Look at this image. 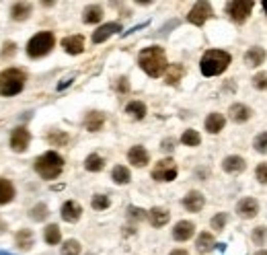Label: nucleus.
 I'll list each match as a JSON object with an SVG mask.
<instances>
[{
	"instance_id": "8fccbe9b",
	"label": "nucleus",
	"mask_w": 267,
	"mask_h": 255,
	"mask_svg": "<svg viewBox=\"0 0 267 255\" xmlns=\"http://www.w3.org/2000/svg\"><path fill=\"white\" fill-rule=\"evenodd\" d=\"M255 255H267V251H257Z\"/></svg>"
},
{
	"instance_id": "7c9ffc66",
	"label": "nucleus",
	"mask_w": 267,
	"mask_h": 255,
	"mask_svg": "<svg viewBox=\"0 0 267 255\" xmlns=\"http://www.w3.org/2000/svg\"><path fill=\"white\" fill-rule=\"evenodd\" d=\"M103 167H105V159L99 155H88L84 161V169L91 173H99V171H103Z\"/></svg>"
},
{
	"instance_id": "ddd939ff",
	"label": "nucleus",
	"mask_w": 267,
	"mask_h": 255,
	"mask_svg": "<svg viewBox=\"0 0 267 255\" xmlns=\"http://www.w3.org/2000/svg\"><path fill=\"white\" fill-rule=\"evenodd\" d=\"M62 48L66 50V54L78 56V54L84 52V37H82V35H70V37H64V39H62Z\"/></svg>"
},
{
	"instance_id": "9b49d317",
	"label": "nucleus",
	"mask_w": 267,
	"mask_h": 255,
	"mask_svg": "<svg viewBox=\"0 0 267 255\" xmlns=\"http://www.w3.org/2000/svg\"><path fill=\"white\" fill-rule=\"evenodd\" d=\"M121 31V25L119 23H105V25H101L95 33H93V44H103L105 39H109L111 35H115V33H119Z\"/></svg>"
},
{
	"instance_id": "2eb2a0df",
	"label": "nucleus",
	"mask_w": 267,
	"mask_h": 255,
	"mask_svg": "<svg viewBox=\"0 0 267 255\" xmlns=\"http://www.w3.org/2000/svg\"><path fill=\"white\" fill-rule=\"evenodd\" d=\"M80 216H82V206L78 202H74V200L64 202V206H62V218L66 222H76Z\"/></svg>"
},
{
	"instance_id": "b1692460",
	"label": "nucleus",
	"mask_w": 267,
	"mask_h": 255,
	"mask_svg": "<svg viewBox=\"0 0 267 255\" xmlns=\"http://www.w3.org/2000/svg\"><path fill=\"white\" fill-rule=\"evenodd\" d=\"M13 198H15V185L9 179L0 177V206L13 202Z\"/></svg>"
},
{
	"instance_id": "4c0bfd02",
	"label": "nucleus",
	"mask_w": 267,
	"mask_h": 255,
	"mask_svg": "<svg viewBox=\"0 0 267 255\" xmlns=\"http://www.w3.org/2000/svg\"><path fill=\"white\" fill-rule=\"evenodd\" d=\"M253 146H255V151H257V153H263V155H267V132H261V134H257V136H255V142H253Z\"/></svg>"
},
{
	"instance_id": "2f4dec72",
	"label": "nucleus",
	"mask_w": 267,
	"mask_h": 255,
	"mask_svg": "<svg viewBox=\"0 0 267 255\" xmlns=\"http://www.w3.org/2000/svg\"><path fill=\"white\" fill-rule=\"evenodd\" d=\"M103 19V9L99 7V5H93V7H88L86 11H84V17H82V21L84 23H88V25H93V23H99Z\"/></svg>"
},
{
	"instance_id": "5701e85b",
	"label": "nucleus",
	"mask_w": 267,
	"mask_h": 255,
	"mask_svg": "<svg viewBox=\"0 0 267 255\" xmlns=\"http://www.w3.org/2000/svg\"><path fill=\"white\" fill-rule=\"evenodd\" d=\"M31 15V3H15L11 7V17L15 21H27Z\"/></svg>"
},
{
	"instance_id": "4468645a",
	"label": "nucleus",
	"mask_w": 267,
	"mask_h": 255,
	"mask_svg": "<svg viewBox=\"0 0 267 255\" xmlns=\"http://www.w3.org/2000/svg\"><path fill=\"white\" fill-rule=\"evenodd\" d=\"M236 212H238V216H242V218H253V216H257V212H259V202L253 200V198H242V200L236 204Z\"/></svg>"
},
{
	"instance_id": "58836bf2",
	"label": "nucleus",
	"mask_w": 267,
	"mask_h": 255,
	"mask_svg": "<svg viewBox=\"0 0 267 255\" xmlns=\"http://www.w3.org/2000/svg\"><path fill=\"white\" fill-rule=\"evenodd\" d=\"M253 243L255 245H265L267 243V226H257L253 230Z\"/></svg>"
},
{
	"instance_id": "473e14b6",
	"label": "nucleus",
	"mask_w": 267,
	"mask_h": 255,
	"mask_svg": "<svg viewBox=\"0 0 267 255\" xmlns=\"http://www.w3.org/2000/svg\"><path fill=\"white\" fill-rule=\"evenodd\" d=\"M68 140H70V136H68L66 132H62V130H56V132H50V134H48V142H50L52 146H66Z\"/></svg>"
},
{
	"instance_id": "20e7f679",
	"label": "nucleus",
	"mask_w": 267,
	"mask_h": 255,
	"mask_svg": "<svg viewBox=\"0 0 267 255\" xmlns=\"http://www.w3.org/2000/svg\"><path fill=\"white\" fill-rule=\"evenodd\" d=\"M25 72L19 70V68H7L0 72V95L3 97H13V95H19L25 87Z\"/></svg>"
},
{
	"instance_id": "09e8293b",
	"label": "nucleus",
	"mask_w": 267,
	"mask_h": 255,
	"mask_svg": "<svg viewBox=\"0 0 267 255\" xmlns=\"http://www.w3.org/2000/svg\"><path fill=\"white\" fill-rule=\"evenodd\" d=\"M263 11H265V15H267V0H265V3H263Z\"/></svg>"
},
{
	"instance_id": "f257e3e1",
	"label": "nucleus",
	"mask_w": 267,
	"mask_h": 255,
	"mask_svg": "<svg viewBox=\"0 0 267 255\" xmlns=\"http://www.w3.org/2000/svg\"><path fill=\"white\" fill-rule=\"evenodd\" d=\"M138 64H140V68H142L148 76H152V78L161 76V74L169 68L167 54H165V50L159 48V46H152V48L142 50L140 56H138Z\"/></svg>"
},
{
	"instance_id": "4be33fe9",
	"label": "nucleus",
	"mask_w": 267,
	"mask_h": 255,
	"mask_svg": "<svg viewBox=\"0 0 267 255\" xmlns=\"http://www.w3.org/2000/svg\"><path fill=\"white\" fill-rule=\"evenodd\" d=\"M224 123H226V119H224L222 113H210V115L206 117V130H208L210 134H218L222 128H224Z\"/></svg>"
},
{
	"instance_id": "7ed1b4c3",
	"label": "nucleus",
	"mask_w": 267,
	"mask_h": 255,
	"mask_svg": "<svg viewBox=\"0 0 267 255\" xmlns=\"http://www.w3.org/2000/svg\"><path fill=\"white\" fill-rule=\"evenodd\" d=\"M62 169H64V159H62L58 153H54V151L43 153L41 157L35 159V171H37L43 179H48V181L60 177Z\"/></svg>"
},
{
	"instance_id": "a19ab883",
	"label": "nucleus",
	"mask_w": 267,
	"mask_h": 255,
	"mask_svg": "<svg viewBox=\"0 0 267 255\" xmlns=\"http://www.w3.org/2000/svg\"><path fill=\"white\" fill-rule=\"evenodd\" d=\"M253 84L259 91H267V72H259L253 76Z\"/></svg>"
},
{
	"instance_id": "e433bc0d",
	"label": "nucleus",
	"mask_w": 267,
	"mask_h": 255,
	"mask_svg": "<svg viewBox=\"0 0 267 255\" xmlns=\"http://www.w3.org/2000/svg\"><path fill=\"white\" fill-rule=\"evenodd\" d=\"M62 255H80V243L70 239L62 245Z\"/></svg>"
},
{
	"instance_id": "72a5a7b5",
	"label": "nucleus",
	"mask_w": 267,
	"mask_h": 255,
	"mask_svg": "<svg viewBox=\"0 0 267 255\" xmlns=\"http://www.w3.org/2000/svg\"><path fill=\"white\" fill-rule=\"evenodd\" d=\"M181 142H183L185 146H199L202 136H199L195 130H185L183 136H181Z\"/></svg>"
},
{
	"instance_id": "1a4fd4ad",
	"label": "nucleus",
	"mask_w": 267,
	"mask_h": 255,
	"mask_svg": "<svg viewBox=\"0 0 267 255\" xmlns=\"http://www.w3.org/2000/svg\"><path fill=\"white\" fill-rule=\"evenodd\" d=\"M29 142H31V134L27 128H15L11 134V148L15 153H25L29 148Z\"/></svg>"
},
{
	"instance_id": "79ce46f5",
	"label": "nucleus",
	"mask_w": 267,
	"mask_h": 255,
	"mask_svg": "<svg viewBox=\"0 0 267 255\" xmlns=\"http://www.w3.org/2000/svg\"><path fill=\"white\" fill-rule=\"evenodd\" d=\"M255 177H257L259 183H267V163L257 165V169H255Z\"/></svg>"
},
{
	"instance_id": "a878e982",
	"label": "nucleus",
	"mask_w": 267,
	"mask_h": 255,
	"mask_svg": "<svg viewBox=\"0 0 267 255\" xmlns=\"http://www.w3.org/2000/svg\"><path fill=\"white\" fill-rule=\"evenodd\" d=\"M125 113L131 115L134 119H144V115H146V105H144L142 101H131V103L125 105Z\"/></svg>"
},
{
	"instance_id": "412c9836",
	"label": "nucleus",
	"mask_w": 267,
	"mask_h": 255,
	"mask_svg": "<svg viewBox=\"0 0 267 255\" xmlns=\"http://www.w3.org/2000/svg\"><path fill=\"white\" fill-rule=\"evenodd\" d=\"M148 218H150V224H152L154 228H161V226H165V224L171 220V214H169L165 208H152V210L148 212Z\"/></svg>"
},
{
	"instance_id": "a18cd8bd",
	"label": "nucleus",
	"mask_w": 267,
	"mask_h": 255,
	"mask_svg": "<svg viewBox=\"0 0 267 255\" xmlns=\"http://www.w3.org/2000/svg\"><path fill=\"white\" fill-rule=\"evenodd\" d=\"M117 91L119 93H127L129 91V82H127V78H117Z\"/></svg>"
},
{
	"instance_id": "49530a36",
	"label": "nucleus",
	"mask_w": 267,
	"mask_h": 255,
	"mask_svg": "<svg viewBox=\"0 0 267 255\" xmlns=\"http://www.w3.org/2000/svg\"><path fill=\"white\" fill-rule=\"evenodd\" d=\"M161 148H163L165 153H171V151L175 148V140H173V138H167V140H163V144H161Z\"/></svg>"
},
{
	"instance_id": "de8ad7c7",
	"label": "nucleus",
	"mask_w": 267,
	"mask_h": 255,
	"mask_svg": "<svg viewBox=\"0 0 267 255\" xmlns=\"http://www.w3.org/2000/svg\"><path fill=\"white\" fill-rule=\"evenodd\" d=\"M169 255H189V253H187L185 249H175V251H171Z\"/></svg>"
},
{
	"instance_id": "dca6fc26",
	"label": "nucleus",
	"mask_w": 267,
	"mask_h": 255,
	"mask_svg": "<svg viewBox=\"0 0 267 255\" xmlns=\"http://www.w3.org/2000/svg\"><path fill=\"white\" fill-rule=\"evenodd\" d=\"M228 113H230V119L236 121V123H244V121H249L251 115H253L251 107H247V105H242V103H234V105H230Z\"/></svg>"
},
{
	"instance_id": "423d86ee",
	"label": "nucleus",
	"mask_w": 267,
	"mask_h": 255,
	"mask_svg": "<svg viewBox=\"0 0 267 255\" xmlns=\"http://www.w3.org/2000/svg\"><path fill=\"white\" fill-rule=\"evenodd\" d=\"M179 169H177V163L173 159H163L157 163V167L152 169V179L154 181H173L177 177Z\"/></svg>"
},
{
	"instance_id": "9d476101",
	"label": "nucleus",
	"mask_w": 267,
	"mask_h": 255,
	"mask_svg": "<svg viewBox=\"0 0 267 255\" xmlns=\"http://www.w3.org/2000/svg\"><path fill=\"white\" fill-rule=\"evenodd\" d=\"M127 161L134 165V167H146L150 163V155L144 146H131L129 153H127Z\"/></svg>"
},
{
	"instance_id": "6ab92c4d",
	"label": "nucleus",
	"mask_w": 267,
	"mask_h": 255,
	"mask_svg": "<svg viewBox=\"0 0 267 255\" xmlns=\"http://www.w3.org/2000/svg\"><path fill=\"white\" fill-rule=\"evenodd\" d=\"M222 169H224L226 173H240V171H244V169H247V163H244V159H242V157L232 155V157H226V159H224Z\"/></svg>"
},
{
	"instance_id": "c756f323",
	"label": "nucleus",
	"mask_w": 267,
	"mask_h": 255,
	"mask_svg": "<svg viewBox=\"0 0 267 255\" xmlns=\"http://www.w3.org/2000/svg\"><path fill=\"white\" fill-rule=\"evenodd\" d=\"M183 74H185V68L181 66V64H171L169 68H167V82L169 84H177L181 78H183Z\"/></svg>"
},
{
	"instance_id": "f3484780",
	"label": "nucleus",
	"mask_w": 267,
	"mask_h": 255,
	"mask_svg": "<svg viewBox=\"0 0 267 255\" xmlns=\"http://www.w3.org/2000/svg\"><path fill=\"white\" fill-rule=\"evenodd\" d=\"M204 204H206V198H204V194H199V192H189V194L183 198V206H185V210H189V212H199V210L204 208Z\"/></svg>"
},
{
	"instance_id": "bb28decb",
	"label": "nucleus",
	"mask_w": 267,
	"mask_h": 255,
	"mask_svg": "<svg viewBox=\"0 0 267 255\" xmlns=\"http://www.w3.org/2000/svg\"><path fill=\"white\" fill-rule=\"evenodd\" d=\"M43 239L48 245H58L62 241V230L58 224H48L46 230H43Z\"/></svg>"
},
{
	"instance_id": "a211bd4d",
	"label": "nucleus",
	"mask_w": 267,
	"mask_h": 255,
	"mask_svg": "<svg viewBox=\"0 0 267 255\" xmlns=\"http://www.w3.org/2000/svg\"><path fill=\"white\" fill-rule=\"evenodd\" d=\"M103 125H105V115H103L101 111H91V113H86V117H84V128H86L88 132H99Z\"/></svg>"
},
{
	"instance_id": "6e6552de",
	"label": "nucleus",
	"mask_w": 267,
	"mask_h": 255,
	"mask_svg": "<svg viewBox=\"0 0 267 255\" xmlns=\"http://www.w3.org/2000/svg\"><path fill=\"white\" fill-rule=\"evenodd\" d=\"M212 17V7H210V3H195L193 5V9L189 11V15H187V21L191 23V25H204L208 19Z\"/></svg>"
},
{
	"instance_id": "37998d69",
	"label": "nucleus",
	"mask_w": 267,
	"mask_h": 255,
	"mask_svg": "<svg viewBox=\"0 0 267 255\" xmlns=\"http://www.w3.org/2000/svg\"><path fill=\"white\" fill-rule=\"evenodd\" d=\"M127 216L131 218V220H144V210L142 208H136V206H129L127 208Z\"/></svg>"
},
{
	"instance_id": "f704fd0d",
	"label": "nucleus",
	"mask_w": 267,
	"mask_h": 255,
	"mask_svg": "<svg viewBox=\"0 0 267 255\" xmlns=\"http://www.w3.org/2000/svg\"><path fill=\"white\" fill-rule=\"evenodd\" d=\"M33 220H37V222H41V220H46L48 216H50V208L46 206V204H35L33 208H31V214H29Z\"/></svg>"
},
{
	"instance_id": "0eeeda50",
	"label": "nucleus",
	"mask_w": 267,
	"mask_h": 255,
	"mask_svg": "<svg viewBox=\"0 0 267 255\" xmlns=\"http://www.w3.org/2000/svg\"><path fill=\"white\" fill-rule=\"evenodd\" d=\"M251 11H253L251 0H234V3H228V7H226V13L230 15V19L234 23H244L249 19Z\"/></svg>"
},
{
	"instance_id": "ea45409f",
	"label": "nucleus",
	"mask_w": 267,
	"mask_h": 255,
	"mask_svg": "<svg viewBox=\"0 0 267 255\" xmlns=\"http://www.w3.org/2000/svg\"><path fill=\"white\" fill-rule=\"evenodd\" d=\"M226 222H228V216H226L224 212H220V214H216V216L212 218V228H214V230H222V228L226 226Z\"/></svg>"
},
{
	"instance_id": "c85d7f7f",
	"label": "nucleus",
	"mask_w": 267,
	"mask_h": 255,
	"mask_svg": "<svg viewBox=\"0 0 267 255\" xmlns=\"http://www.w3.org/2000/svg\"><path fill=\"white\" fill-rule=\"evenodd\" d=\"M111 179H113L117 185H125V183H129L131 173H129V169H127V167L117 165V167L113 169V173H111Z\"/></svg>"
},
{
	"instance_id": "c03bdc74",
	"label": "nucleus",
	"mask_w": 267,
	"mask_h": 255,
	"mask_svg": "<svg viewBox=\"0 0 267 255\" xmlns=\"http://www.w3.org/2000/svg\"><path fill=\"white\" fill-rule=\"evenodd\" d=\"M17 54V44L15 41H7L3 46V58H13Z\"/></svg>"
},
{
	"instance_id": "f8f14e48",
	"label": "nucleus",
	"mask_w": 267,
	"mask_h": 255,
	"mask_svg": "<svg viewBox=\"0 0 267 255\" xmlns=\"http://www.w3.org/2000/svg\"><path fill=\"white\" fill-rule=\"evenodd\" d=\"M193 232H195V224L189 222V220H181V222H177L175 228H173V239L183 243V241H189V239L193 237Z\"/></svg>"
},
{
	"instance_id": "f03ea898",
	"label": "nucleus",
	"mask_w": 267,
	"mask_h": 255,
	"mask_svg": "<svg viewBox=\"0 0 267 255\" xmlns=\"http://www.w3.org/2000/svg\"><path fill=\"white\" fill-rule=\"evenodd\" d=\"M230 62H232V58H230L228 52H224V50H208L202 56L199 68H202L204 76H216V74H222L230 66Z\"/></svg>"
},
{
	"instance_id": "393cba45",
	"label": "nucleus",
	"mask_w": 267,
	"mask_h": 255,
	"mask_svg": "<svg viewBox=\"0 0 267 255\" xmlns=\"http://www.w3.org/2000/svg\"><path fill=\"white\" fill-rule=\"evenodd\" d=\"M195 247H197L199 253H208V251H212V249L216 247V239H214V235H212V232H202V235L197 237V241H195Z\"/></svg>"
},
{
	"instance_id": "cd10ccee",
	"label": "nucleus",
	"mask_w": 267,
	"mask_h": 255,
	"mask_svg": "<svg viewBox=\"0 0 267 255\" xmlns=\"http://www.w3.org/2000/svg\"><path fill=\"white\" fill-rule=\"evenodd\" d=\"M263 60H265V50L263 48H251L247 52V66L255 68V66L263 64Z\"/></svg>"
},
{
	"instance_id": "39448f33",
	"label": "nucleus",
	"mask_w": 267,
	"mask_h": 255,
	"mask_svg": "<svg viewBox=\"0 0 267 255\" xmlns=\"http://www.w3.org/2000/svg\"><path fill=\"white\" fill-rule=\"evenodd\" d=\"M54 44H56L54 33H52V31H41V33H37V35H33V37L29 39V44H27V54H29L31 58H43V56H48V54L52 52Z\"/></svg>"
},
{
	"instance_id": "c9c22d12",
	"label": "nucleus",
	"mask_w": 267,
	"mask_h": 255,
	"mask_svg": "<svg viewBox=\"0 0 267 255\" xmlns=\"http://www.w3.org/2000/svg\"><path fill=\"white\" fill-rule=\"evenodd\" d=\"M91 206H93L95 210H107V208L111 206V200H109V196L97 194V196H93V200H91Z\"/></svg>"
},
{
	"instance_id": "aec40b11",
	"label": "nucleus",
	"mask_w": 267,
	"mask_h": 255,
	"mask_svg": "<svg viewBox=\"0 0 267 255\" xmlns=\"http://www.w3.org/2000/svg\"><path fill=\"white\" fill-rule=\"evenodd\" d=\"M35 239H33V232L29 228H21L17 235H15V245L21 249V251H29L33 247Z\"/></svg>"
}]
</instances>
